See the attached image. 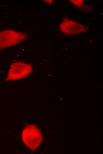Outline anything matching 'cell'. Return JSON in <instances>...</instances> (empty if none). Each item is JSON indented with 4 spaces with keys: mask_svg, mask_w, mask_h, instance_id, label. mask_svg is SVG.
I'll use <instances>...</instances> for the list:
<instances>
[{
    "mask_svg": "<svg viewBox=\"0 0 103 154\" xmlns=\"http://www.w3.org/2000/svg\"><path fill=\"white\" fill-rule=\"evenodd\" d=\"M22 138L25 144L32 150L40 144L43 140V135L41 131L36 125L30 124L24 128Z\"/></svg>",
    "mask_w": 103,
    "mask_h": 154,
    "instance_id": "1",
    "label": "cell"
},
{
    "mask_svg": "<svg viewBox=\"0 0 103 154\" xmlns=\"http://www.w3.org/2000/svg\"><path fill=\"white\" fill-rule=\"evenodd\" d=\"M26 33L12 30L6 29L0 32V51L15 45L25 40Z\"/></svg>",
    "mask_w": 103,
    "mask_h": 154,
    "instance_id": "2",
    "label": "cell"
},
{
    "mask_svg": "<svg viewBox=\"0 0 103 154\" xmlns=\"http://www.w3.org/2000/svg\"><path fill=\"white\" fill-rule=\"evenodd\" d=\"M32 69L29 64L22 62H16L10 65L6 80L10 81L21 79L29 75Z\"/></svg>",
    "mask_w": 103,
    "mask_h": 154,
    "instance_id": "3",
    "label": "cell"
},
{
    "mask_svg": "<svg viewBox=\"0 0 103 154\" xmlns=\"http://www.w3.org/2000/svg\"><path fill=\"white\" fill-rule=\"evenodd\" d=\"M59 28L62 33L69 35L78 34L88 30L85 26L68 19L62 20L59 25Z\"/></svg>",
    "mask_w": 103,
    "mask_h": 154,
    "instance_id": "4",
    "label": "cell"
},
{
    "mask_svg": "<svg viewBox=\"0 0 103 154\" xmlns=\"http://www.w3.org/2000/svg\"><path fill=\"white\" fill-rule=\"evenodd\" d=\"M70 1L75 6L78 7H81L82 6L84 0H70Z\"/></svg>",
    "mask_w": 103,
    "mask_h": 154,
    "instance_id": "5",
    "label": "cell"
},
{
    "mask_svg": "<svg viewBox=\"0 0 103 154\" xmlns=\"http://www.w3.org/2000/svg\"><path fill=\"white\" fill-rule=\"evenodd\" d=\"M44 1L49 4H51L53 2V0H44Z\"/></svg>",
    "mask_w": 103,
    "mask_h": 154,
    "instance_id": "6",
    "label": "cell"
}]
</instances>
